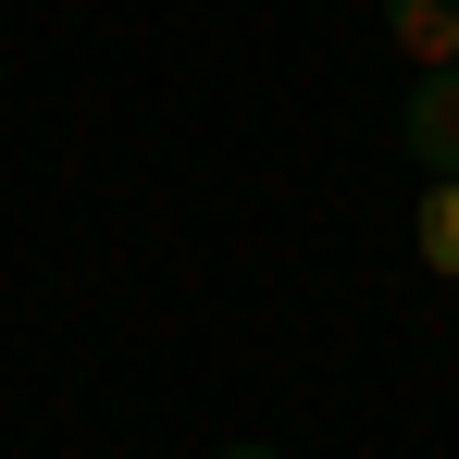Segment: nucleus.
<instances>
[{"label": "nucleus", "mask_w": 459, "mask_h": 459, "mask_svg": "<svg viewBox=\"0 0 459 459\" xmlns=\"http://www.w3.org/2000/svg\"><path fill=\"white\" fill-rule=\"evenodd\" d=\"M397 137H410V161H422V174H459V63H422L410 112H397Z\"/></svg>", "instance_id": "obj_1"}, {"label": "nucleus", "mask_w": 459, "mask_h": 459, "mask_svg": "<svg viewBox=\"0 0 459 459\" xmlns=\"http://www.w3.org/2000/svg\"><path fill=\"white\" fill-rule=\"evenodd\" d=\"M385 38L410 63H459V0H385Z\"/></svg>", "instance_id": "obj_2"}, {"label": "nucleus", "mask_w": 459, "mask_h": 459, "mask_svg": "<svg viewBox=\"0 0 459 459\" xmlns=\"http://www.w3.org/2000/svg\"><path fill=\"white\" fill-rule=\"evenodd\" d=\"M410 236H422V261L459 286V174H422V224H410Z\"/></svg>", "instance_id": "obj_3"}, {"label": "nucleus", "mask_w": 459, "mask_h": 459, "mask_svg": "<svg viewBox=\"0 0 459 459\" xmlns=\"http://www.w3.org/2000/svg\"><path fill=\"white\" fill-rule=\"evenodd\" d=\"M224 459H273V447H224Z\"/></svg>", "instance_id": "obj_4"}]
</instances>
